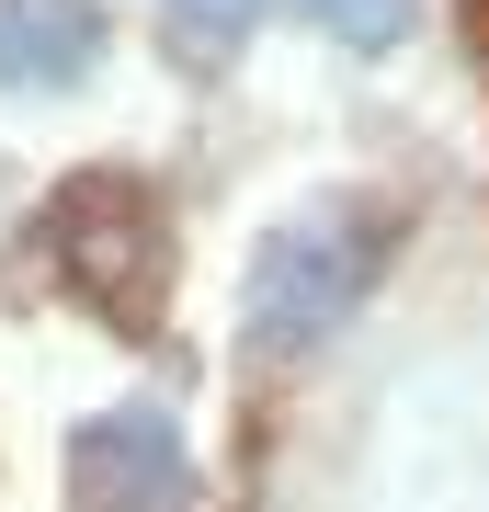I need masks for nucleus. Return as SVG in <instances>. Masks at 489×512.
<instances>
[{"label": "nucleus", "mask_w": 489, "mask_h": 512, "mask_svg": "<svg viewBox=\"0 0 489 512\" xmlns=\"http://www.w3.org/2000/svg\"><path fill=\"white\" fill-rule=\"evenodd\" d=\"M399 239H410L399 194H319L296 217H273L251 251V285H239V342L262 365H308L319 342H342V319H364Z\"/></svg>", "instance_id": "1"}, {"label": "nucleus", "mask_w": 489, "mask_h": 512, "mask_svg": "<svg viewBox=\"0 0 489 512\" xmlns=\"http://www.w3.org/2000/svg\"><path fill=\"white\" fill-rule=\"evenodd\" d=\"M35 251L69 308H91L103 330L148 342L160 330V285H171V217L137 171H69L35 205Z\"/></svg>", "instance_id": "2"}, {"label": "nucleus", "mask_w": 489, "mask_h": 512, "mask_svg": "<svg viewBox=\"0 0 489 512\" xmlns=\"http://www.w3.org/2000/svg\"><path fill=\"white\" fill-rule=\"evenodd\" d=\"M57 490H69V512H194L205 478H194V444H182L171 399H114V410L69 421Z\"/></svg>", "instance_id": "3"}, {"label": "nucleus", "mask_w": 489, "mask_h": 512, "mask_svg": "<svg viewBox=\"0 0 489 512\" xmlns=\"http://www.w3.org/2000/svg\"><path fill=\"white\" fill-rule=\"evenodd\" d=\"M103 57V0H0V92H69Z\"/></svg>", "instance_id": "4"}, {"label": "nucleus", "mask_w": 489, "mask_h": 512, "mask_svg": "<svg viewBox=\"0 0 489 512\" xmlns=\"http://www.w3.org/2000/svg\"><path fill=\"white\" fill-rule=\"evenodd\" d=\"M296 12H308L319 35H342L353 57H387V46H410V12H421V0H296Z\"/></svg>", "instance_id": "5"}, {"label": "nucleus", "mask_w": 489, "mask_h": 512, "mask_svg": "<svg viewBox=\"0 0 489 512\" xmlns=\"http://www.w3.org/2000/svg\"><path fill=\"white\" fill-rule=\"evenodd\" d=\"M171 12L194 23V35H251V12H262V0H171Z\"/></svg>", "instance_id": "6"}]
</instances>
